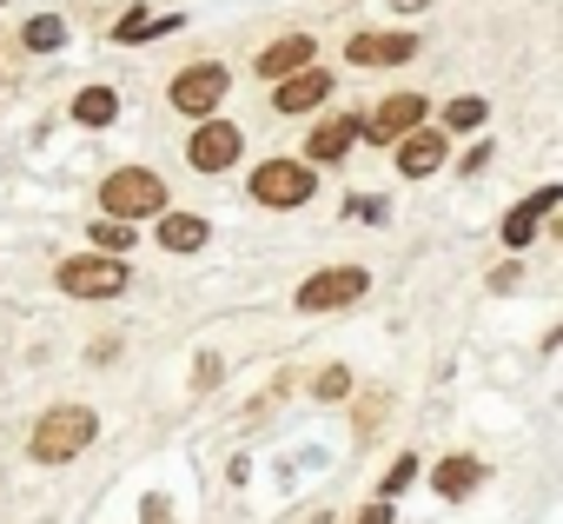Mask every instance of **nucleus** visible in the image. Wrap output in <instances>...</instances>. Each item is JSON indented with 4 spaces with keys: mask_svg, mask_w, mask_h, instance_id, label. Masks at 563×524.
Returning <instances> with one entry per match:
<instances>
[{
    "mask_svg": "<svg viewBox=\"0 0 563 524\" xmlns=\"http://www.w3.org/2000/svg\"><path fill=\"white\" fill-rule=\"evenodd\" d=\"M93 432H100V418L87 405H54V412L34 418L27 451H34V465H67V458H80L93 445Z\"/></svg>",
    "mask_w": 563,
    "mask_h": 524,
    "instance_id": "obj_1",
    "label": "nucleus"
},
{
    "mask_svg": "<svg viewBox=\"0 0 563 524\" xmlns=\"http://www.w3.org/2000/svg\"><path fill=\"white\" fill-rule=\"evenodd\" d=\"M100 212H107V219L140 226V219L166 212V179H159L153 166H120V173H107V179H100Z\"/></svg>",
    "mask_w": 563,
    "mask_h": 524,
    "instance_id": "obj_2",
    "label": "nucleus"
},
{
    "mask_svg": "<svg viewBox=\"0 0 563 524\" xmlns=\"http://www.w3.org/2000/svg\"><path fill=\"white\" fill-rule=\"evenodd\" d=\"M60 293H74V299H120L126 286H133V266L120 252H74V259H60Z\"/></svg>",
    "mask_w": 563,
    "mask_h": 524,
    "instance_id": "obj_3",
    "label": "nucleus"
},
{
    "mask_svg": "<svg viewBox=\"0 0 563 524\" xmlns=\"http://www.w3.org/2000/svg\"><path fill=\"white\" fill-rule=\"evenodd\" d=\"M312 193H319V173H312L306 160H258V166H252V199H258V206L299 212Z\"/></svg>",
    "mask_w": 563,
    "mask_h": 524,
    "instance_id": "obj_4",
    "label": "nucleus"
},
{
    "mask_svg": "<svg viewBox=\"0 0 563 524\" xmlns=\"http://www.w3.org/2000/svg\"><path fill=\"white\" fill-rule=\"evenodd\" d=\"M225 87H232V74H225L219 61H199V67H179V74H173L166 100H173L186 120H212V107L225 100Z\"/></svg>",
    "mask_w": 563,
    "mask_h": 524,
    "instance_id": "obj_5",
    "label": "nucleus"
},
{
    "mask_svg": "<svg viewBox=\"0 0 563 524\" xmlns=\"http://www.w3.org/2000/svg\"><path fill=\"white\" fill-rule=\"evenodd\" d=\"M372 293V273L365 266H325L299 286V313H332V306H352Z\"/></svg>",
    "mask_w": 563,
    "mask_h": 524,
    "instance_id": "obj_6",
    "label": "nucleus"
},
{
    "mask_svg": "<svg viewBox=\"0 0 563 524\" xmlns=\"http://www.w3.org/2000/svg\"><path fill=\"white\" fill-rule=\"evenodd\" d=\"M424 113H431V100L424 94H385L378 100V113L372 120H358V140H405V133H418L424 127Z\"/></svg>",
    "mask_w": 563,
    "mask_h": 524,
    "instance_id": "obj_7",
    "label": "nucleus"
},
{
    "mask_svg": "<svg viewBox=\"0 0 563 524\" xmlns=\"http://www.w3.org/2000/svg\"><path fill=\"white\" fill-rule=\"evenodd\" d=\"M239 153H245V133H239L232 120H199L192 140H186V160H192L199 173H225Z\"/></svg>",
    "mask_w": 563,
    "mask_h": 524,
    "instance_id": "obj_8",
    "label": "nucleus"
},
{
    "mask_svg": "<svg viewBox=\"0 0 563 524\" xmlns=\"http://www.w3.org/2000/svg\"><path fill=\"white\" fill-rule=\"evenodd\" d=\"M325 94H332V74H325V67H299V74L278 80L272 107H278V113H306V107H319Z\"/></svg>",
    "mask_w": 563,
    "mask_h": 524,
    "instance_id": "obj_9",
    "label": "nucleus"
},
{
    "mask_svg": "<svg viewBox=\"0 0 563 524\" xmlns=\"http://www.w3.org/2000/svg\"><path fill=\"white\" fill-rule=\"evenodd\" d=\"M352 67H398V61H411L418 54V41L411 34H352Z\"/></svg>",
    "mask_w": 563,
    "mask_h": 524,
    "instance_id": "obj_10",
    "label": "nucleus"
},
{
    "mask_svg": "<svg viewBox=\"0 0 563 524\" xmlns=\"http://www.w3.org/2000/svg\"><path fill=\"white\" fill-rule=\"evenodd\" d=\"M391 146H398V173H405V179H431V173L444 166V133H424V127H418V133L391 140Z\"/></svg>",
    "mask_w": 563,
    "mask_h": 524,
    "instance_id": "obj_11",
    "label": "nucleus"
},
{
    "mask_svg": "<svg viewBox=\"0 0 563 524\" xmlns=\"http://www.w3.org/2000/svg\"><path fill=\"white\" fill-rule=\"evenodd\" d=\"M312 54H319V47H312V34H278V41L258 54V74H265V80H286V74L312 67Z\"/></svg>",
    "mask_w": 563,
    "mask_h": 524,
    "instance_id": "obj_12",
    "label": "nucleus"
},
{
    "mask_svg": "<svg viewBox=\"0 0 563 524\" xmlns=\"http://www.w3.org/2000/svg\"><path fill=\"white\" fill-rule=\"evenodd\" d=\"M352 146H358V120H352V113H339V120H325V127L312 133L306 160H312V166H339V160H345Z\"/></svg>",
    "mask_w": 563,
    "mask_h": 524,
    "instance_id": "obj_13",
    "label": "nucleus"
},
{
    "mask_svg": "<svg viewBox=\"0 0 563 524\" xmlns=\"http://www.w3.org/2000/svg\"><path fill=\"white\" fill-rule=\"evenodd\" d=\"M206 239H212V226L199 212H159V245L166 252H199Z\"/></svg>",
    "mask_w": 563,
    "mask_h": 524,
    "instance_id": "obj_14",
    "label": "nucleus"
},
{
    "mask_svg": "<svg viewBox=\"0 0 563 524\" xmlns=\"http://www.w3.org/2000/svg\"><path fill=\"white\" fill-rule=\"evenodd\" d=\"M74 120L80 127H113L120 120V94L113 87H80L74 94Z\"/></svg>",
    "mask_w": 563,
    "mask_h": 524,
    "instance_id": "obj_15",
    "label": "nucleus"
},
{
    "mask_svg": "<svg viewBox=\"0 0 563 524\" xmlns=\"http://www.w3.org/2000/svg\"><path fill=\"white\" fill-rule=\"evenodd\" d=\"M477 478H484V465H477V458H457V451L431 471V484H438L444 498H471V491H477Z\"/></svg>",
    "mask_w": 563,
    "mask_h": 524,
    "instance_id": "obj_16",
    "label": "nucleus"
},
{
    "mask_svg": "<svg viewBox=\"0 0 563 524\" xmlns=\"http://www.w3.org/2000/svg\"><path fill=\"white\" fill-rule=\"evenodd\" d=\"M484 120H490V107H484L477 94H464V100H451V107H444V133H477Z\"/></svg>",
    "mask_w": 563,
    "mask_h": 524,
    "instance_id": "obj_17",
    "label": "nucleus"
},
{
    "mask_svg": "<svg viewBox=\"0 0 563 524\" xmlns=\"http://www.w3.org/2000/svg\"><path fill=\"white\" fill-rule=\"evenodd\" d=\"M179 21H153L146 8H133V14H120L113 21V41H146V34H173Z\"/></svg>",
    "mask_w": 563,
    "mask_h": 524,
    "instance_id": "obj_18",
    "label": "nucleus"
},
{
    "mask_svg": "<svg viewBox=\"0 0 563 524\" xmlns=\"http://www.w3.org/2000/svg\"><path fill=\"white\" fill-rule=\"evenodd\" d=\"M21 41H27L34 54H54V47L67 41V21H60V14H41V21H27V34H21Z\"/></svg>",
    "mask_w": 563,
    "mask_h": 524,
    "instance_id": "obj_19",
    "label": "nucleus"
},
{
    "mask_svg": "<svg viewBox=\"0 0 563 524\" xmlns=\"http://www.w3.org/2000/svg\"><path fill=\"white\" fill-rule=\"evenodd\" d=\"M93 245L100 252H126L133 245V226L126 219H93Z\"/></svg>",
    "mask_w": 563,
    "mask_h": 524,
    "instance_id": "obj_20",
    "label": "nucleus"
},
{
    "mask_svg": "<svg viewBox=\"0 0 563 524\" xmlns=\"http://www.w3.org/2000/svg\"><path fill=\"white\" fill-rule=\"evenodd\" d=\"M411 478H418V458H411V451H405V458H391V471H385V478H378V498H385V504H391V498H398V491H405V484H411Z\"/></svg>",
    "mask_w": 563,
    "mask_h": 524,
    "instance_id": "obj_21",
    "label": "nucleus"
},
{
    "mask_svg": "<svg viewBox=\"0 0 563 524\" xmlns=\"http://www.w3.org/2000/svg\"><path fill=\"white\" fill-rule=\"evenodd\" d=\"M556 199H563V186H537V193H530V199L517 206V219H530V226H537V219H543V212H550Z\"/></svg>",
    "mask_w": 563,
    "mask_h": 524,
    "instance_id": "obj_22",
    "label": "nucleus"
},
{
    "mask_svg": "<svg viewBox=\"0 0 563 524\" xmlns=\"http://www.w3.org/2000/svg\"><path fill=\"white\" fill-rule=\"evenodd\" d=\"M345 212H352V219H365V226H378V219H385V199H378V193H352V199H345Z\"/></svg>",
    "mask_w": 563,
    "mask_h": 524,
    "instance_id": "obj_23",
    "label": "nucleus"
},
{
    "mask_svg": "<svg viewBox=\"0 0 563 524\" xmlns=\"http://www.w3.org/2000/svg\"><path fill=\"white\" fill-rule=\"evenodd\" d=\"M312 392H319V399H345V392H352V372H345V365H325Z\"/></svg>",
    "mask_w": 563,
    "mask_h": 524,
    "instance_id": "obj_24",
    "label": "nucleus"
},
{
    "mask_svg": "<svg viewBox=\"0 0 563 524\" xmlns=\"http://www.w3.org/2000/svg\"><path fill=\"white\" fill-rule=\"evenodd\" d=\"M352 524H391V504H385V498H378V504H365V511H358V517H352Z\"/></svg>",
    "mask_w": 563,
    "mask_h": 524,
    "instance_id": "obj_25",
    "label": "nucleus"
},
{
    "mask_svg": "<svg viewBox=\"0 0 563 524\" xmlns=\"http://www.w3.org/2000/svg\"><path fill=\"white\" fill-rule=\"evenodd\" d=\"M484 166H490V146H484V140H477V146H471V153H464V173H484Z\"/></svg>",
    "mask_w": 563,
    "mask_h": 524,
    "instance_id": "obj_26",
    "label": "nucleus"
},
{
    "mask_svg": "<svg viewBox=\"0 0 563 524\" xmlns=\"http://www.w3.org/2000/svg\"><path fill=\"white\" fill-rule=\"evenodd\" d=\"M212 385H219V359L206 352V359H199V392H212Z\"/></svg>",
    "mask_w": 563,
    "mask_h": 524,
    "instance_id": "obj_27",
    "label": "nucleus"
},
{
    "mask_svg": "<svg viewBox=\"0 0 563 524\" xmlns=\"http://www.w3.org/2000/svg\"><path fill=\"white\" fill-rule=\"evenodd\" d=\"M391 8H398V14H418V8H431V0H391Z\"/></svg>",
    "mask_w": 563,
    "mask_h": 524,
    "instance_id": "obj_28",
    "label": "nucleus"
}]
</instances>
